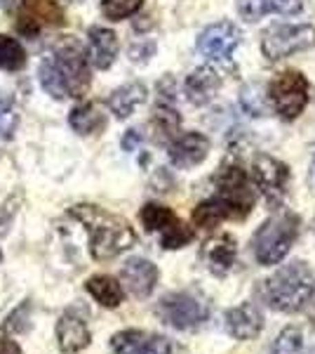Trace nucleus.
I'll return each instance as SVG.
<instances>
[{"label": "nucleus", "instance_id": "obj_20", "mask_svg": "<svg viewBox=\"0 0 315 354\" xmlns=\"http://www.w3.org/2000/svg\"><path fill=\"white\" fill-rule=\"evenodd\" d=\"M118 55V36L111 28L94 26L90 28V62L96 68H108Z\"/></svg>", "mask_w": 315, "mask_h": 354}, {"label": "nucleus", "instance_id": "obj_33", "mask_svg": "<svg viewBox=\"0 0 315 354\" xmlns=\"http://www.w3.org/2000/svg\"><path fill=\"white\" fill-rule=\"evenodd\" d=\"M0 354H21V347L14 340L0 338Z\"/></svg>", "mask_w": 315, "mask_h": 354}, {"label": "nucleus", "instance_id": "obj_12", "mask_svg": "<svg viewBox=\"0 0 315 354\" xmlns=\"http://www.w3.org/2000/svg\"><path fill=\"white\" fill-rule=\"evenodd\" d=\"M240 45V28L233 21H216L198 38V53L212 62L228 59Z\"/></svg>", "mask_w": 315, "mask_h": 354}, {"label": "nucleus", "instance_id": "obj_9", "mask_svg": "<svg viewBox=\"0 0 315 354\" xmlns=\"http://www.w3.org/2000/svg\"><path fill=\"white\" fill-rule=\"evenodd\" d=\"M311 45H315V28L308 24L268 28L261 38V50L266 55V59L271 62L285 59L289 55L308 50Z\"/></svg>", "mask_w": 315, "mask_h": 354}, {"label": "nucleus", "instance_id": "obj_26", "mask_svg": "<svg viewBox=\"0 0 315 354\" xmlns=\"http://www.w3.org/2000/svg\"><path fill=\"white\" fill-rule=\"evenodd\" d=\"M179 123H181V118H179V113L174 111V106L160 102L156 106V113H153V121H151V125L156 128V133H160L163 140H174L176 130H179Z\"/></svg>", "mask_w": 315, "mask_h": 354}, {"label": "nucleus", "instance_id": "obj_24", "mask_svg": "<svg viewBox=\"0 0 315 354\" xmlns=\"http://www.w3.org/2000/svg\"><path fill=\"white\" fill-rule=\"evenodd\" d=\"M315 340H311L306 328L287 326L273 342V354H315Z\"/></svg>", "mask_w": 315, "mask_h": 354}, {"label": "nucleus", "instance_id": "obj_31", "mask_svg": "<svg viewBox=\"0 0 315 354\" xmlns=\"http://www.w3.org/2000/svg\"><path fill=\"white\" fill-rule=\"evenodd\" d=\"M240 102H243L245 111H250L252 116H261L263 113V104L259 100V88H256V85H247V88L243 90V95H240Z\"/></svg>", "mask_w": 315, "mask_h": 354}, {"label": "nucleus", "instance_id": "obj_5", "mask_svg": "<svg viewBox=\"0 0 315 354\" xmlns=\"http://www.w3.org/2000/svg\"><path fill=\"white\" fill-rule=\"evenodd\" d=\"M214 185H216V194L212 198L223 208L226 220L247 218L256 203V192L252 177L238 163L228 161L219 168V173L214 177Z\"/></svg>", "mask_w": 315, "mask_h": 354}, {"label": "nucleus", "instance_id": "obj_22", "mask_svg": "<svg viewBox=\"0 0 315 354\" xmlns=\"http://www.w3.org/2000/svg\"><path fill=\"white\" fill-rule=\"evenodd\" d=\"M146 102V85L144 83H128L123 88L113 90L108 97V109L116 113V118H128L134 113L139 104Z\"/></svg>", "mask_w": 315, "mask_h": 354}, {"label": "nucleus", "instance_id": "obj_15", "mask_svg": "<svg viewBox=\"0 0 315 354\" xmlns=\"http://www.w3.org/2000/svg\"><path fill=\"white\" fill-rule=\"evenodd\" d=\"M238 258V245L231 234H216L203 245V260L214 277H226Z\"/></svg>", "mask_w": 315, "mask_h": 354}, {"label": "nucleus", "instance_id": "obj_32", "mask_svg": "<svg viewBox=\"0 0 315 354\" xmlns=\"http://www.w3.org/2000/svg\"><path fill=\"white\" fill-rule=\"evenodd\" d=\"M141 145V135L136 130H128V135L123 137V149L125 151H134Z\"/></svg>", "mask_w": 315, "mask_h": 354}, {"label": "nucleus", "instance_id": "obj_25", "mask_svg": "<svg viewBox=\"0 0 315 354\" xmlns=\"http://www.w3.org/2000/svg\"><path fill=\"white\" fill-rule=\"evenodd\" d=\"M26 64V53L19 41L0 33V68L3 71H19Z\"/></svg>", "mask_w": 315, "mask_h": 354}, {"label": "nucleus", "instance_id": "obj_29", "mask_svg": "<svg viewBox=\"0 0 315 354\" xmlns=\"http://www.w3.org/2000/svg\"><path fill=\"white\" fill-rule=\"evenodd\" d=\"M141 5H144V0H101V15L106 19L120 21L139 12Z\"/></svg>", "mask_w": 315, "mask_h": 354}, {"label": "nucleus", "instance_id": "obj_21", "mask_svg": "<svg viewBox=\"0 0 315 354\" xmlns=\"http://www.w3.org/2000/svg\"><path fill=\"white\" fill-rule=\"evenodd\" d=\"M85 290H88L101 307H106V310H116V307L123 305V300H125L123 283L113 277H106V274L90 277L88 283H85Z\"/></svg>", "mask_w": 315, "mask_h": 354}, {"label": "nucleus", "instance_id": "obj_4", "mask_svg": "<svg viewBox=\"0 0 315 354\" xmlns=\"http://www.w3.org/2000/svg\"><path fill=\"white\" fill-rule=\"evenodd\" d=\"M299 227H301L299 218H296L294 213H289V210L268 218L259 230H256L254 241H252L256 262L263 267L283 262L287 258L289 248L294 245L296 236H299Z\"/></svg>", "mask_w": 315, "mask_h": 354}, {"label": "nucleus", "instance_id": "obj_23", "mask_svg": "<svg viewBox=\"0 0 315 354\" xmlns=\"http://www.w3.org/2000/svg\"><path fill=\"white\" fill-rule=\"evenodd\" d=\"M68 123L78 135H94L106 128V113L94 102H85V104H80L71 111Z\"/></svg>", "mask_w": 315, "mask_h": 354}, {"label": "nucleus", "instance_id": "obj_8", "mask_svg": "<svg viewBox=\"0 0 315 354\" xmlns=\"http://www.w3.org/2000/svg\"><path fill=\"white\" fill-rule=\"evenodd\" d=\"M139 218L144 222L146 232L160 234V245H163L165 250L184 248V245L191 243L193 236H196L193 230H188L170 208H165V205H160V203H146L144 208H141Z\"/></svg>", "mask_w": 315, "mask_h": 354}, {"label": "nucleus", "instance_id": "obj_10", "mask_svg": "<svg viewBox=\"0 0 315 354\" xmlns=\"http://www.w3.org/2000/svg\"><path fill=\"white\" fill-rule=\"evenodd\" d=\"M252 182L263 194L268 205H280L287 196L289 187V168L273 156H256L252 163Z\"/></svg>", "mask_w": 315, "mask_h": 354}, {"label": "nucleus", "instance_id": "obj_27", "mask_svg": "<svg viewBox=\"0 0 315 354\" xmlns=\"http://www.w3.org/2000/svg\"><path fill=\"white\" fill-rule=\"evenodd\" d=\"M223 220H226V213H223V208L214 198H207V201L198 203L196 210H193V225L200 227V230L210 232V230H214V227H219Z\"/></svg>", "mask_w": 315, "mask_h": 354}, {"label": "nucleus", "instance_id": "obj_3", "mask_svg": "<svg viewBox=\"0 0 315 354\" xmlns=\"http://www.w3.org/2000/svg\"><path fill=\"white\" fill-rule=\"evenodd\" d=\"M315 293L313 270L306 262L296 260L278 270L271 279L263 281V300L271 310L296 314L311 302Z\"/></svg>", "mask_w": 315, "mask_h": 354}, {"label": "nucleus", "instance_id": "obj_19", "mask_svg": "<svg viewBox=\"0 0 315 354\" xmlns=\"http://www.w3.org/2000/svg\"><path fill=\"white\" fill-rule=\"evenodd\" d=\"M301 0H238V12L245 21H259L266 15H296Z\"/></svg>", "mask_w": 315, "mask_h": 354}, {"label": "nucleus", "instance_id": "obj_36", "mask_svg": "<svg viewBox=\"0 0 315 354\" xmlns=\"http://www.w3.org/2000/svg\"><path fill=\"white\" fill-rule=\"evenodd\" d=\"M0 260H3V253H0Z\"/></svg>", "mask_w": 315, "mask_h": 354}, {"label": "nucleus", "instance_id": "obj_1", "mask_svg": "<svg viewBox=\"0 0 315 354\" xmlns=\"http://www.w3.org/2000/svg\"><path fill=\"white\" fill-rule=\"evenodd\" d=\"M38 78L45 93L54 100L85 97L90 88V64L80 41L71 36L59 38L40 62Z\"/></svg>", "mask_w": 315, "mask_h": 354}, {"label": "nucleus", "instance_id": "obj_18", "mask_svg": "<svg viewBox=\"0 0 315 354\" xmlns=\"http://www.w3.org/2000/svg\"><path fill=\"white\" fill-rule=\"evenodd\" d=\"M221 88V76L212 66H200L191 76L186 78V95L193 104L203 106L219 93Z\"/></svg>", "mask_w": 315, "mask_h": 354}, {"label": "nucleus", "instance_id": "obj_35", "mask_svg": "<svg viewBox=\"0 0 315 354\" xmlns=\"http://www.w3.org/2000/svg\"><path fill=\"white\" fill-rule=\"evenodd\" d=\"M0 5H3V8H8V5H12V0H0Z\"/></svg>", "mask_w": 315, "mask_h": 354}, {"label": "nucleus", "instance_id": "obj_11", "mask_svg": "<svg viewBox=\"0 0 315 354\" xmlns=\"http://www.w3.org/2000/svg\"><path fill=\"white\" fill-rule=\"evenodd\" d=\"M64 21V10L57 0H24L17 15V31L26 38H36L43 26H61Z\"/></svg>", "mask_w": 315, "mask_h": 354}, {"label": "nucleus", "instance_id": "obj_17", "mask_svg": "<svg viewBox=\"0 0 315 354\" xmlns=\"http://www.w3.org/2000/svg\"><path fill=\"white\" fill-rule=\"evenodd\" d=\"M92 340L88 324L73 312L61 314V319L57 322V342H59V350L64 354H76L83 352L85 347Z\"/></svg>", "mask_w": 315, "mask_h": 354}, {"label": "nucleus", "instance_id": "obj_16", "mask_svg": "<svg viewBox=\"0 0 315 354\" xmlns=\"http://www.w3.org/2000/svg\"><path fill=\"white\" fill-rule=\"evenodd\" d=\"M210 153V140L200 133H184L170 142V161L176 168H193Z\"/></svg>", "mask_w": 315, "mask_h": 354}, {"label": "nucleus", "instance_id": "obj_6", "mask_svg": "<svg viewBox=\"0 0 315 354\" xmlns=\"http://www.w3.org/2000/svg\"><path fill=\"white\" fill-rule=\"evenodd\" d=\"M156 312L167 326L176 328V330H188V328H196L200 324L207 322L210 305L200 298L198 293L181 290V293L165 295V298L158 302Z\"/></svg>", "mask_w": 315, "mask_h": 354}, {"label": "nucleus", "instance_id": "obj_14", "mask_svg": "<svg viewBox=\"0 0 315 354\" xmlns=\"http://www.w3.org/2000/svg\"><path fill=\"white\" fill-rule=\"evenodd\" d=\"M223 328L231 338L240 342L254 340L263 328V314L252 302H243L238 307H231L223 314Z\"/></svg>", "mask_w": 315, "mask_h": 354}, {"label": "nucleus", "instance_id": "obj_30", "mask_svg": "<svg viewBox=\"0 0 315 354\" xmlns=\"http://www.w3.org/2000/svg\"><path fill=\"white\" fill-rule=\"evenodd\" d=\"M128 354H172V345L163 335H141V340Z\"/></svg>", "mask_w": 315, "mask_h": 354}, {"label": "nucleus", "instance_id": "obj_7", "mask_svg": "<svg viewBox=\"0 0 315 354\" xmlns=\"http://www.w3.org/2000/svg\"><path fill=\"white\" fill-rule=\"evenodd\" d=\"M268 102L273 104L280 118L294 121L308 104V81L294 68L283 71L268 85Z\"/></svg>", "mask_w": 315, "mask_h": 354}, {"label": "nucleus", "instance_id": "obj_2", "mask_svg": "<svg viewBox=\"0 0 315 354\" xmlns=\"http://www.w3.org/2000/svg\"><path fill=\"white\" fill-rule=\"evenodd\" d=\"M71 218L83 225L90 239V255L94 260L104 262L118 258L132 248L136 241V234L132 225L120 215H113L108 210L92 203H78L71 208Z\"/></svg>", "mask_w": 315, "mask_h": 354}, {"label": "nucleus", "instance_id": "obj_34", "mask_svg": "<svg viewBox=\"0 0 315 354\" xmlns=\"http://www.w3.org/2000/svg\"><path fill=\"white\" fill-rule=\"evenodd\" d=\"M311 185L315 187V161H313V168H311Z\"/></svg>", "mask_w": 315, "mask_h": 354}, {"label": "nucleus", "instance_id": "obj_13", "mask_svg": "<svg viewBox=\"0 0 315 354\" xmlns=\"http://www.w3.org/2000/svg\"><path fill=\"white\" fill-rule=\"evenodd\" d=\"M160 272L151 260L146 258H132L120 270V281L130 290L134 298H148L158 286Z\"/></svg>", "mask_w": 315, "mask_h": 354}, {"label": "nucleus", "instance_id": "obj_28", "mask_svg": "<svg viewBox=\"0 0 315 354\" xmlns=\"http://www.w3.org/2000/svg\"><path fill=\"white\" fill-rule=\"evenodd\" d=\"M19 125V113L14 106V97L8 93H0V137L10 140Z\"/></svg>", "mask_w": 315, "mask_h": 354}]
</instances>
